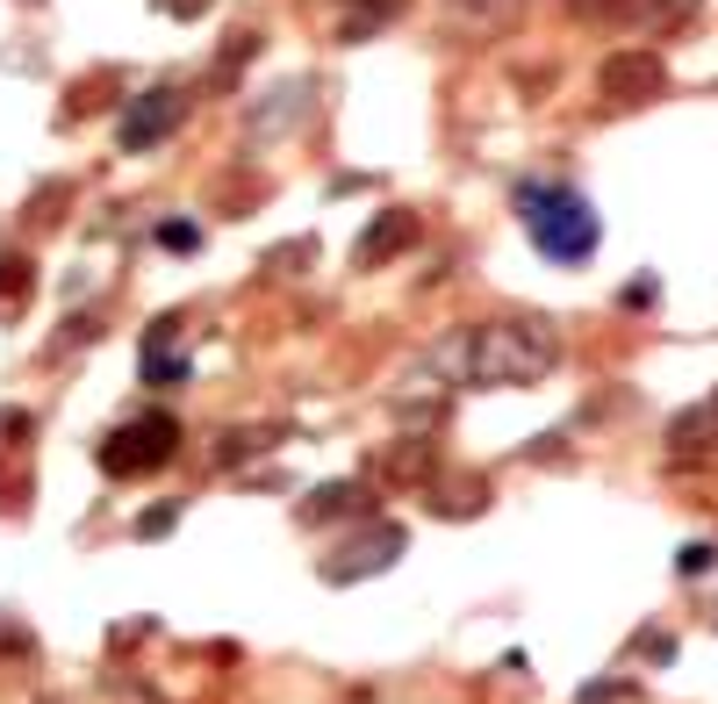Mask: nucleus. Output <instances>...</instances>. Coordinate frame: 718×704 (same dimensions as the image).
<instances>
[{"mask_svg": "<svg viewBox=\"0 0 718 704\" xmlns=\"http://www.w3.org/2000/svg\"><path fill=\"white\" fill-rule=\"evenodd\" d=\"M518 209H524L532 245L546 252L553 266H575V260H589V252H596V209H589V195H575V187H524Z\"/></svg>", "mask_w": 718, "mask_h": 704, "instance_id": "1", "label": "nucleus"}, {"mask_svg": "<svg viewBox=\"0 0 718 704\" xmlns=\"http://www.w3.org/2000/svg\"><path fill=\"white\" fill-rule=\"evenodd\" d=\"M173 108H180V101H173V94H158V101L144 108V116H137V123L123 130V138H130V144H144V138H152V130H166V123H173Z\"/></svg>", "mask_w": 718, "mask_h": 704, "instance_id": "2", "label": "nucleus"}]
</instances>
